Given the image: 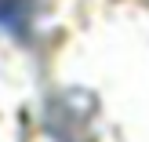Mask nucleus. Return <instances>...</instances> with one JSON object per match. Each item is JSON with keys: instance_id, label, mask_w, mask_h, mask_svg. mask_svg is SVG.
I'll use <instances>...</instances> for the list:
<instances>
[{"instance_id": "1", "label": "nucleus", "mask_w": 149, "mask_h": 142, "mask_svg": "<svg viewBox=\"0 0 149 142\" xmlns=\"http://www.w3.org/2000/svg\"><path fill=\"white\" fill-rule=\"evenodd\" d=\"M33 22V0H0V26L26 36Z\"/></svg>"}]
</instances>
